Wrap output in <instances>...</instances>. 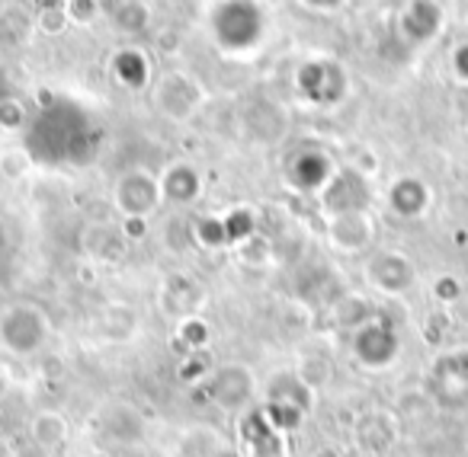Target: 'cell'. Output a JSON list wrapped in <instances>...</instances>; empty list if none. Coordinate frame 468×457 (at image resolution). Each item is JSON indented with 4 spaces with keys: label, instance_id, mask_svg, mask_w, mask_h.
I'll list each match as a JSON object with an SVG mask.
<instances>
[{
    "label": "cell",
    "instance_id": "obj_1",
    "mask_svg": "<svg viewBox=\"0 0 468 457\" xmlns=\"http://www.w3.org/2000/svg\"><path fill=\"white\" fill-rule=\"evenodd\" d=\"M23 320H27V307H16V310H7V317L0 320V342L10 348V352H33V348H39L42 342H46V320L39 317V310H33V317H29V323L23 327Z\"/></svg>",
    "mask_w": 468,
    "mask_h": 457
},
{
    "label": "cell",
    "instance_id": "obj_2",
    "mask_svg": "<svg viewBox=\"0 0 468 457\" xmlns=\"http://www.w3.org/2000/svg\"><path fill=\"white\" fill-rule=\"evenodd\" d=\"M4 390H7V374L0 371V397H4Z\"/></svg>",
    "mask_w": 468,
    "mask_h": 457
}]
</instances>
